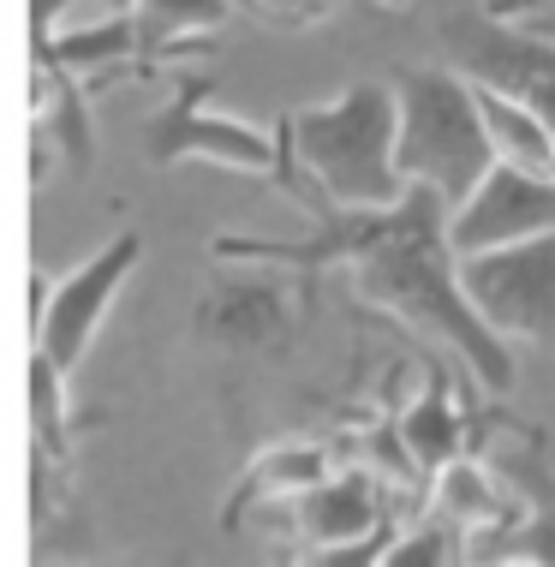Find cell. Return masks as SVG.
I'll return each mask as SVG.
<instances>
[{"instance_id": "obj_1", "label": "cell", "mask_w": 555, "mask_h": 567, "mask_svg": "<svg viewBox=\"0 0 555 567\" xmlns=\"http://www.w3.org/2000/svg\"><path fill=\"white\" fill-rule=\"evenodd\" d=\"M299 204L317 209V234L305 239L215 234L209 239L215 264H275L287 275H305V281L347 264L364 305L394 311L400 323H412L430 341H449L490 394L514 389V352L472 311L466 287H460V251L449 245L454 204L436 186L412 179L407 197L389 209H341L317 192H305Z\"/></svg>"}, {"instance_id": "obj_2", "label": "cell", "mask_w": 555, "mask_h": 567, "mask_svg": "<svg viewBox=\"0 0 555 567\" xmlns=\"http://www.w3.org/2000/svg\"><path fill=\"white\" fill-rule=\"evenodd\" d=\"M275 144H281L275 186L292 197L317 192L341 209H389L412 186L400 174V96L377 79L347 84L317 109L281 114Z\"/></svg>"}, {"instance_id": "obj_3", "label": "cell", "mask_w": 555, "mask_h": 567, "mask_svg": "<svg viewBox=\"0 0 555 567\" xmlns=\"http://www.w3.org/2000/svg\"><path fill=\"white\" fill-rule=\"evenodd\" d=\"M389 84L400 96V174L436 186L449 204H466L496 167L477 84L460 66H394Z\"/></svg>"}, {"instance_id": "obj_4", "label": "cell", "mask_w": 555, "mask_h": 567, "mask_svg": "<svg viewBox=\"0 0 555 567\" xmlns=\"http://www.w3.org/2000/svg\"><path fill=\"white\" fill-rule=\"evenodd\" d=\"M137 144L156 167H179V162H209L227 174H264L275 179L281 167V144L275 132H257L245 120H227L209 109V79L179 72L174 79V102H162L156 114L137 126Z\"/></svg>"}, {"instance_id": "obj_5", "label": "cell", "mask_w": 555, "mask_h": 567, "mask_svg": "<svg viewBox=\"0 0 555 567\" xmlns=\"http://www.w3.org/2000/svg\"><path fill=\"white\" fill-rule=\"evenodd\" d=\"M460 287L502 341L555 347V234L460 257Z\"/></svg>"}, {"instance_id": "obj_6", "label": "cell", "mask_w": 555, "mask_h": 567, "mask_svg": "<svg viewBox=\"0 0 555 567\" xmlns=\"http://www.w3.org/2000/svg\"><path fill=\"white\" fill-rule=\"evenodd\" d=\"M442 49L454 54V66L466 79L520 96L555 132V37L532 30L526 19L514 24L490 7H466L454 19H442Z\"/></svg>"}, {"instance_id": "obj_7", "label": "cell", "mask_w": 555, "mask_h": 567, "mask_svg": "<svg viewBox=\"0 0 555 567\" xmlns=\"http://www.w3.org/2000/svg\"><path fill=\"white\" fill-rule=\"evenodd\" d=\"M137 264H144V234H132V227H126V234H114L107 245H96L79 269L60 275V281L49 287V305H42L30 341L49 352L66 377L84 364V352H90V341H96L107 305L120 299V287L137 275Z\"/></svg>"}, {"instance_id": "obj_8", "label": "cell", "mask_w": 555, "mask_h": 567, "mask_svg": "<svg viewBox=\"0 0 555 567\" xmlns=\"http://www.w3.org/2000/svg\"><path fill=\"white\" fill-rule=\"evenodd\" d=\"M532 234H555V179L532 174V167L496 162L466 204L449 216V245L460 257L496 251V245H520Z\"/></svg>"}, {"instance_id": "obj_9", "label": "cell", "mask_w": 555, "mask_h": 567, "mask_svg": "<svg viewBox=\"0 0 555 567\" xmlns=\"http://www.w3.org/2000/svg\"><path fill=\"white\" fill-rule=\"evenodd\" d=\"M192 341L215 352H281L292 341V299L287 281L275 275H239V281H215L204 299L192 305Z\"/></svg>"}, {"instance_id": "obj_10", "label": "cell", "mask_w": 555, "mask_h": 567, "mask_svg": "<svg viewBox=\"0 0 555 567\" xmlns=\"http://www.w3.org/2000/svg\"><path fill=\"white\" fill-rule=\"evenodd\" d=\"M292 519H299V532L311 538L317 561H335L341 567V556L352 544H370L382 538L389 526V514H382V496L377 484L364 478V472H329L322 484H311L305 496H292Z\"/></svg>"}, {"instance_id": "obj_11", "label": "cell", "mask_w": 555, "mask_h": 567, "mask_svg": "<svg viewBox=\"0 0 555 567\" xmlns=\"http://www.w3.org/2000/svg\"><path fill=\"white\" fill-rule=\"evenodd\" d=\"M239 0H126L132 24H137V72H156L179 42H197L209 30H222L234 19Z\"/></svg>"}, {"instance_id": "obj_12", "label": "cell", "mask_w": 555, "mask_h": 567, "mask_svg": "<svg viewBox=\"0 0 555 567\" xmlns=\"http://www.w3.org/2000/svg\"><path fill=\"white\" fill-rule=\"evenodd\" d=\"M400 449L419 472H442L449 460L466 454V419H460V401L442 377H430V389L407 406L400 419Z\"/></svg>"}, {"instance_id": "obj_13", "label": "cell", "mask_w": 555, "mask_h": 567, "mask_svg": "<svg viewBox=\"0 0 555 567\" xmlns=\"http://www.w3.org/2000/svg\"><path fill=\"white\" fill-rule=\"evenodd\" d=\"M477 109H484L496 162H514V167H532V174H549L555 179V132L526 109V102L507 96V90H496V84H477Z\"/></svg>"}, {"instance_id": "obj_14", "label": "cell", "mask_w": 555, "mask_h": 567, "mask_svg": "<svg viewBox=\"0 0 555 567\" xmlns=\"http://www.w3.org/2000/svg\"><path fill=\"white\" fill-rule=\"evenodd\" d=\"M436 514L454 519L460 532H514L520 526L507 496H502V484L466 454L436 472Z\"/></svg>"}, {"instance_id": "obj_15", "label": "cell", "mask_w": 555, "mask_h": 567, "mask_svg": "<svg viewBox=\"0 0 555 567\" xmlns=\"http://www.w3.org/2000/svg\"><path fill=\"white\" fill-rule=\"evenodd\" d=\"M329 478V449H317V442H281V449H269L264 460H257L251 472H245V489L234 508H245V502H287V496H305L311 484ZM227 508V514H234Z\"/></svg>"}, {"instance_id": "obj_16", "label": "cell", "mask_w": 555, "mask_h": 567, "mask_svg": "<svg viewBox=\"0 0 555 567\" xmlns=\"http://www.w3.org/2000/svg\"><path fill=\"white\" fill-rule=\"evenodd\" d=\"M30 419H37L42 449L66 454V371L42 347H30Z\"/></svg>"}, {"instance_id": "obj_17", "label": "cell", "mask_w": 555, "mask_h": 567, "mask_svg": "<svg viewBox=\"0 0 555 567\" xmlns=\"http://www.w3.org/2000/svg\"><path fill=\"white\" fill-rule=\"evenodd\" d=\"M526 496H532V508L514 526L507 556H520V561H555V478H549V472H537V466H526Z\"/></svg>"}, {"instance_id": "obj_18", "label": "cell", "mask_w": 555, "mask_h": 567, "mask_svg": "<svg viewBox=\"0 0 555 567\" xmlns=\"http://www.w3.org/2000/svg\"><path fill=\"white\" fill-rule=\"evenodd\" d=\"M239 7L275 30H311L335 12V0H239Z\"/></svg>"}, {"instance_id": "obj_19", "label": "cell", "mask_w": 555, "mask_h": 567, "mask_svg": "<svg viewBox=\"0 0 555 567\" xmlns=\"http://www.w3.org/2000/svg\"><path fill=\"white\" fill-rule=\"evenodd\" d=\"M532 30H544V37H555V12H544V19H526Z\"/></svg>"}, {"instance_id": "obj_20", "label": "cell", "mask_w": 555, "mask_h": 567, "mask_svg": "<svg viewBox=\"0 0 555 567\" xmlns=\"http://www.w3.org/2000/svg\"><path fill=\"white\" fill-rule=\"evenodd\" d=\"M377 7H389V12H407V7H412V0H377Z\"/></svg>"}]
</instances>
